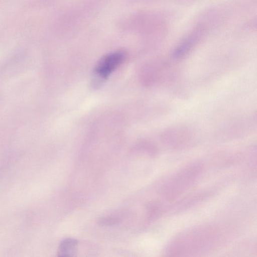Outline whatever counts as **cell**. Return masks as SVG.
<instances>
[{
	"label": "cell",
	"mask_w": 257,
	"mask_h": 257,
	"mask_svg": "<svg viewBox=\"0 0 257 257\" xmlns=\"http://www.w3.org/2000/svg\"><path fill=\"white\" fill-rule=\"evenodd\" d=\"M78 241L73 238L63 240L58 247L57 255L59 256H74L76 253Z\"/></svg>",
	"instance_id": "5"
},
{
	"label": "cell",
	"mask_w": 257,
	"mask_h": 257,
	"mask_svg": "<svg viewBox=\"0 0 257 257\" xmlns=\"http://www.w3.org/2000/svg\"><path fill=\"white\" fill-rule=\"evenodd\" d=\"M120 220V219L117 217H104L98 220V224L102 226H110L119 223Z\"/></svg>",
	"instance_id": "7"
},
{
	"label": "cell",
	"mask_w": 257,
	"mask_h": 257,
	"mask_svg": "<svg viewBox=\"0 0 257 257\" xmlns=\"http://www.w3.org/2000/svg\"><path fill=\"white\" fill-rule=\"evenodd\" d=\"M125 53L122 51L110 53L103 56L96 64L94 69V82L106 80L110 74L124 61Z\"/></svg>",
	"instance_id": "2"
},
{
	"label": "cell",
	"mask_w": 257,
	"mask_h": 257,
	"mask_svg": "<svg viewBox=\"0 0 257 257\" xmlns=\"http://www.w3.org/2000/svg\"><path fill=\"white\" fill-rule=\"evenodd\" d=\"M214 232L211 228H200L188 232L176 240L173 246V252L178 253L185 252L188 249H198L213 236Z\"/></svg>",
	"instance_id": "1"
},
{
	"label": "cell",
	"mask_w": 257,
	"mask_h": 257,
	"mask_svg": "<svg viewBox=\"0 0 257 257\" xmlns=\"http://www.w3.org/2000/svg\"><path fill=\"white\" fill-rule=\"evenodd\" d=\"M192 45L193 42L191 40L187 41L181 44L174 50L173 53V58L176 59L183 58L191 49Z\"/></svg>",
	"instance_id": "6"
},
{
	"label": "cell",
	"mask_w": 257,
	"mask_h": 257,
	"mask_svg": "<svg viewBox=\"0 0 257 257\" xmlns=\"http://www.w3.org/2000/svg\"><path fill=\"white\" fill-rule=\"evenodd\" d=\"M194 130L190 127L176 126L164 132L163 139L165 142L172 146H180L190 142L194 137Z\"/></svg>",
	"instance_id": "4"
},
{
	"label": "cell",
	"mask_w": 257,
	"mask_h": 257,
	"mask_svg": "<svg viewBox=\"0 0 257 257\" xmlns=\"http://www.w3.org/2000/svg\"><path fill=\"white\" fill-rule=\"evenodd\" d=\"M199 169V166L195 165L182 170L166 186L165 194L172 198L180 193L193 180Z\"/></svg>",
	"instance_id": "3"
}]
</instances>
